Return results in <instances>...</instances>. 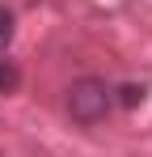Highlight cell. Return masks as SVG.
Returning <instances> with one entry per match:
<instances>
[{
    "instance_id": "6da1fadb",
    "label": "cell",
    "mask_w": 152,
    "mask_h": 157,
    "mask_svg": "<svg viewBox=\"0 0 152 157\" xmlns=\"http://www.w3.org/2000/svg\"><path fill=\"white\" fill-rule=\"evenodd\" d=\"M110 106H114V89L106 85L101 77H80L68 85V115H72L76 123H101L106 115H110Z\"/></svg>"
},
{
    "instance_id": "7a4b0ae2",
    "label": "cell",
    "mask_w": 152,
    "mask_h": 157,
    "mask_svg": "<svg viewBox=\"0 0 152 157\" xmlns=\"http://www.w3.org/2000/svg\"><path fill=\"white\" fill-rule=\"evenodd\" d=\"M17 85H21V68L13 59H0V94H13Z\"/></svg>"
},
{
    "instance_id": "3957f363",
    "label": "cell",
    "mask_w": 152,
    "mask_h": 157,
    "mask_svg": "<svg viewBox=\"0 0 152 157\" xmlns=\"http://www.w3.org/2000/svg\"><path fill=\"white\" fill-rule=\"evenodd\" d=\"M9 38H13V13H9V9L0 4V47H4Z\"/></svg>"
},
{
    "instance_id": "277c9868",
    "label": "cell",
    "mask_w": 152,
    "mask_h": 157,
    "mask_svg": "<svg viewBox=\"0 0 152 157\" xmlns=\"http://www.w3.org/2000/svg\"><path fill=\"white\" fill-rule=\"evenodd\" d=\"M118 94H123V106H135V102H144V89H139V85H123Z\"/></svg>"
},
{
    "instance_id": "5b68a950",
    "label": "cell",
    "mask_w": 152,
    "mask_h": 157,
    "mask_svg": "<svg viewBox=\"0 0 152 157\" xmlns=\"http://www.w3.org/2000/svg\"><path fill=\"white\" fill-rule=\"evenodd\" d=\"M0 157H4V153H0Z\"/></svg>"
}]
</instances>
